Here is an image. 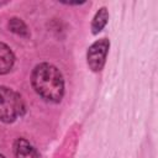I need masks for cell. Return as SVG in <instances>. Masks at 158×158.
<instances>
[{
	"label": "cell",
	"mask_w": 158,
	"mask_h": 158,
	"mask_svg": "<svg viewBox=\"0 0 158 158\" xmlns=\"http://www.w3.org/2000/svg\"><path fill=\"white\" fill-rule=\"evenodd\" d=\"M14 153L16 158H41L38 151L23 137L14 142Z\"/></svg>",
	"instance_id": "cell-4"
},
{
	"label": "cell",
	"mask_w": 158,
	"mask_h": 158,
	"mask_svg": "<svg viewBox=\"0 0 158 158\" xmlns=\"http://www.w3.org/2000/svg\"><path fill=\"white\" fill-rule=\"evenodd\" d=\"M5 4H7V1H0V6L1 5H5Z\"/></svg>",
	"instance_id": "cell-8"
},
{
	"label": "cell",
	"mask_w": 158,
	"mask_h": 158,
	"mask_svg": "<svg viewBox=\"0 0 158 158\" xmlns=\"http://www.w3.org/2000/svg\"><path fill=\"white\" fill-rule=\"evenodd\" d=\"M0 158H6V157H5L4 154H1V153H0Z\"/></svg>",
	"instance_id": "cell-9"
},
{
	"label": "cell",
	"mask_w": 158,
	"mask_h": 158,
	"mask_svg": "<svg viewBox=\"0 0 158 158\" xmlns=\"http://www.w3.org/2000/svg\"><path fill=\"white\" fill-rule=\"evenodd\" d=\"M110 48V41L107 38L96 40L86 52V63L93 72H100L106 62V57Z\"/></svg>",
	"instance_id": "cell-3"
},
{
	"label": "cell",
	"mask_w": 158,
	"mask_h": 158,
	"mask_svg": "<svg viewBox=\"0 0 158 158\" xmlns=\"http://www.w3.org/2000/svg\"><path fill=\"white\" fill-rule=\"evenodd\" d=\"M107 21H109V11L105 6H102L96 11V14L93 17V21H91L93 35H98L99 32H101L102 28L106 26Z\"/></svg>",
	"instance_id": "cell-6"
},
{
	"label": "cell",
	"mask_w": 158,
	"mask_h": 158,
	"mask_svg": "<svg viewBox=\"0 0 158 158\" xmlns=\"http://www.w3.org/2000/svg\"><path fill=\"white\" fill-rule=\"evenodd\" d=\"M33 90L46 101L59 102L64 95V78L53 64L43 62L37 64L31 73Z\"/></svg>",
	"instance_id": "cell-1"
},
{
	"label": "cell",
	"mask_w": 158,
	"mask_h": 158,
	"mask_svg": "<svg viewBox=\"0 0 158 158\" xmlns=\"http://www.w3.org/2000/svg\"><path fill=\"white\" fill-rule=\"evenodd\" d=\"M26 106L21 95L11 88L0 85V121L12 123L23 116Z\"/></svg>",
	"instance_id": "cell-2"
},
{
	"label": "cell",
	"mask_w": 158,
	"mask_h": 158,
	"mask_svg": "<svg viewBox=\"0 0 158 158\" xmlns=\"http://www.w3.org/2000/svg\"><path fill=\"white\" fill-rule=\"evenodd\" d=\"M7 27L12 33H15L20 37H23V38H28L31 35L27 25L19 17H11L7 22Z\"/></svg>",
	"instance_id": "cell-7"
},
{
	"label": "cell",
	"mask_w": 158,
	"mask_h": 158,
	"mask_svg": "<svg viewBox=\"0 0 158 158\" xmlns=\"http://www.w3.org/2000/svg\"><path fill=\"white\" fill-rule=\"evenodd\" d=\"M15 64V54L12 49L4 42H0V75L11 72Z\"/></svg>",
	"instance_id": "cell-5"
}]
</instances>
